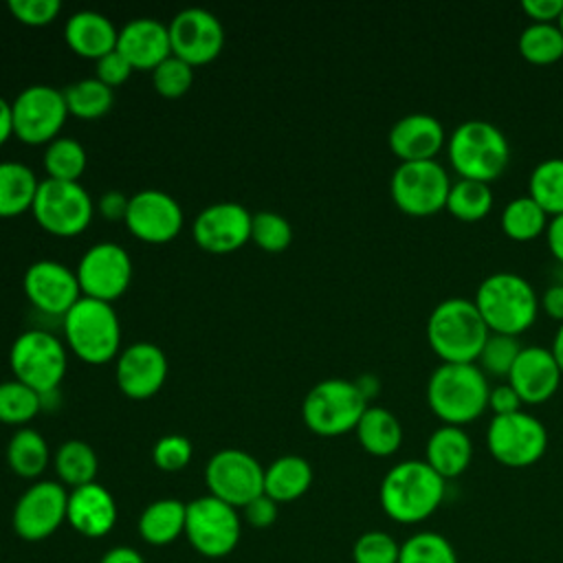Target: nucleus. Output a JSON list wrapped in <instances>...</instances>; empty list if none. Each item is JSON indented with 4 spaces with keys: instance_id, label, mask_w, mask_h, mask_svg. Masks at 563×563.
I'll use <instances>...</instances> for the list:
<instances>
[{
    "instance_id": "obj_1",
    "label": "nucleus",
    "mask_w": 563,
    "mask_h": 563,
    "mask_svg": "<svg viewBox=\"0 0 563 563\" xmlns=\"http://www.w3.org/2000/svg\"><path fill=\"white\" fill-rule=\"evenodd\" d=\"M446 479L424 460H402L394 464L378 488V499L387 517L398 523H420L431 517L444 499Z\"/></svg>"
},
{
    "instance_id": "obj_2",
    "label": "nucleus",
    "mask_w": 563,
    "mask_h": 563,
    "mask_svg": "<svg viewBox=\"0 0 563 563\" xmlns=\"http://www.w3.org/2000/svg\"><path fill=\"white\" fill-rule=\"evenodd\" d=\"M488 325L468 297H446L427 319V341L444 363H475Z\"/></svg>"
},
{
    "instance_id": "obj_3",
    "label": "nucleus",
    "mask_w": 563,
    "mask_h": 563,
    "mask_svg": "<svg viewBox=\"0 0 563 563\" xmlns=\"http://www.w3.org/2000/svg\"><path fill=\"white\" fill-rule=\"evenodd\" d=\"M488 376L477 363H440L427 380V402L446 424H464L488 407Z\"/></svg>"
},
{
    "instance_id": "obj_4",
    "label": "nucleus",
    "mask_w": 563,
    "mask_h": 563,
    "mask_svg": "<svg viewBox=\"0 0 563 563\" xmlns=\"http://www.w3.org/2000/svg\"><path fill=\"white\" fill-rule=\"evenodd\" d=\"M473 301L490 332L512 336L528 330L539 312V295L532 284L512 271H495L486 275L479 282Z\"/></svg>"
},
{
    "instance_id": "obj_5",
    "label": "nucleus",
    "mask_w": 563,
    "mask_h": 563,
    "mask_svg": "<svg viewBox=\"0 0 563 563\" xmlns=\"http://www.w3.org/2000/svg\"><path fill=\"white\" fill-rule=\"evenodd\" d=\"M446 154L462 178L490 183L510 161V141L486 119H466L446 139Z\"/></svg>"
},
{
    "instance_id": "obj_6",
    "label": "nucleus",
    "mask_w": 563,
    "mask_h": 563,
    "mask_svg": "<svg viewBox=\"0 0 563 563\" xmlns=\"http://www.w3.org/2000/svg\"><path fill=\"white\" fill-rule=\"evenodd\" d=\"M62 328L68 350L84 363L103 365L121 352V323L108 301L79 297L62 317Z\"/></svg>"
},
{
    "instance_id": "obj_7",
    "label": "nucleus",
    "mask_w": 563,
    "mask_h": 563,
    "mask_svg": "<svg viewBox=\"0 0 563 563\" xmlns=\"http://www.w3.org/2000/svg\"><path fill=\"white\" fill-rule=\"evenodd\" d=\"M367 398L356 380L325 378L308 389L301 402L303 424L317 435H341L356 429Z\"/></svg>"
},
{
    "instance_id": "obj_8",
    "label": "nucleus",
    "mask_w": 563,
    "mask_h": 563,
    "mask_svg": "<svg viewBox=\"0 0 563 563\" xmlns=\"http://www.w3.org/2000/svg\"><path fill=\"white\" fill-rule=\"evenodd\" d=\"M13 378L29 385L37 394H55L68 365L64 343L46 330H26L15 336L9 350Z\"/></svg>"
},
{
    "instance_id": "obj_9",
    "label": "nucleus",
    "mask_w": 563,
    "mask_h": 563,
    "mask_svg": "<svg viewBox=\"0 0 563 563\" xmlns=\"http://www.w3.org/2000/svg\"><path fill=\"white\" fill-rule=\"evenodd\" d=\"M451 178L438 158L400 161L389 178L396 207L409 216H433L446 207Z\"/></svg>"
},
{
    "instance_id": "obj_10",
    "label": "nucleus",
    "mask_w": 563,
    "mask_h": 563,
    "mask_svg": "<svg viewBox=\"0 0 563 563\" xmlns=\"http://www.w3.org/2000/svg\"><path fill=\"white\" fill-rule=\"evenodd\" d=\"M490 455L510 468H523L539 462L548 449L545 424L523 409L493 416L486 429Z\"/></svg>"
},
{
    "instance_id": "obj_11",
    "label": "nucleus",
    "mask_w": 563,
    "mask_h": 563,
    "mask_svg": "<svg viewBox=\"0 0 563 563\" xmlns=\"http://www.w3.org/2000/svg\"><path fill=\"white\" fill-rule=\"evenodd\" d=\"M31 213L46 233L73 238L90 224L95 202L79 183L44 178L40 180Z\"/></svg>"
},
{
    "instance_id": "obj_12",
    "label": "nucleus",
    "mask_w": 563,
    "mask_h": 563,
    "mask_svg": "<svg viewBox=\"0 0 563 563\" xmlns=\"http://www.w3.org/2000/svg\"><path fill=\"white\" fill-rule=\"evenodd\" d=\"M240 530L242 523L238 508L224 504L222 499L202 495L187 504L185 537L198 554L207 559L231 554L240 541Z\"/></svg>"
},
{
    "instance_id": "obj_13",
    "label": "nucleus",
    "mask_w": 563,
    "mask_h": 563,
    "mask_svg": "<svg viewBox=\"0 0 563 563\" xmlns=\"http://www.w3.org/2000/svg\"><path fill=\"white\" fill-rule=\"evenodd\" d=\"M13 136L26 145H48L59 136L68 108L64 92L48 84H33L11 101Z\"/></svg>"
},
{
    "instance_id": "obj_14",
    "label": "nucleus",
    "mask_w": 563,
    "mask_h": 563,
    "mask_svg": "<svg viewBox=\"0 0 563 563\" xmlns=\"http://www.w3.org/2000/svg\"><path fill=\"white\" fill-rule=\"evenodd\" d=\"M205 482L209 495L233 508H244L264 493V468L242 449H222L209 457Z\"/></svg>"
},
{
    "instance_id": "obj_15",
    "label": "nucleus",
    "mask_w": 563,
    "mask_h": 563,
    "mask_svg": "<svg viewBox=\"0 0 563 563\" xmlns=\"http://www.w3.org/2000/svg\"><path fill=\"white\" fill-rule=\"evenodd\" d=\"M75 275L81 297L112 303L132 282V260L121 244L97 242L84 251Z\"/></svg>"
},
{
    "instance_id": "obj_16",
    "label": "nucleus",
    "mask_w": 563,
    "mask_h": 563,
    "mask_svg": "<svg viewBox=\"0 0 563 563\" xmlns=\"http://www.w3.org/2000/svg\"><path fill=\"white\" fill-rule=\"evenodd\" d=\"M172 55L189 66L213 62L224 46L222 22L202 7L180 9L167 24Z\"/></svg>"
},
{
    "instance_id": "obj_17",
    "label": "nucleus",
    "mask_w": 563,
    "mask_h": 563,
    "mask_svg": "<svg viewBox=\"0 0 563 563\" xmlns=\"http://www.w3.org/2000/svg\"><path fill=\"white\" fill-rule=\"evenodd\" d=\"M66 508L68 493L59 482H35L15 501L13 530L24 541H44L66 521Z\"/></svg>"
},
{
    "instance_id": "obj_18",
    "label": "nucleus",
    "mask_w": 563,
    "mask_h": 563,
    "mask_svg": "<svg viewBox=\"0 0 563 563\" xmlns=\"http://www.w3.org/2000/svg\"><path fill=\"white\" fill-rule=\"evenodd\" d=\"M123 222L134 238L147 244H165L180 233L183 209L178 200L167 191L141 189L130 196Z\"/></svg>"
},
{
    "instance_id": "obj_19",
    "label": "nucleus",
    "mask_w": 563,
    "mask_h": 563,
    "mask_svg": "<svg viewBox=\"0 0 563 563\" xmlns=\"http://www.w3.org/2000/svg\"><path fill=\"white\" fill-rule=\"evenodd\" d=\"M251 218L253 213L240 202H213L194 218V242L207 253H233L251 240Z\"/></svg>"
},
{
    "instance_id": "obj_20",
    "label": "nucleus",
    "mask_w": 563,
    "mask_h": 563,
    "mask_svg": "<svg viewBox=\"0 0 563 563\" xmlns=\"http://www.w3.org/2000/svg\"><path fill=\"white\" fill-rule=\"evenodd\" d=\"M26 299L44 314L64 317L81 297L75 271L57 260L33 262L22 277Z\"/></svg>"
},
{
    "instance_id": "obj_21",
    "label": "nucleus",
    "mask_w": 563,
    "mask_h": 563,
    "mask_svg": "<svg viewBox=\"0 0 563 563\" xmlns=\"http://www.w3.org/2000/svg\"><path fill=\"white\" fill-rule=\"evenodd\" d=\"M167 369L165 352L150 341H139L119 352L114 378L128 398L145 400L165 385Z\"/></svg>"
},
{
    "instance_id": "obj_22",
    "label": "nucleus",
    "mask_w": 563,
    "mask_h": 563,
    "mask_svg": "<svg viewBox=\"0 0 563 563\" xmlns=\"http://www.w3.org/2000/svg\"><path fill=\"white\" fill-rule=\"evenodd\" d=\"M561 376L563 372L550 347L523 345L508 374V383L523 402H543L559 389Z\"/></svg>"
},
{
    "instance_id": "obj_23",
    "label": "nucleus",
    "mask_w": 563,
    "mask_h": 563,
    "mask_svg": "<svg viewBox=\"0 0 563 563\" xmlns=\"http://www.w3.org/2000/svg\"><path fill=\"white\" fill-rule=\"evenodd\" d=\"M444 143V125L429 112H409L396 119L387 132V145L400 161L435 158Z\"/></svg>"
},
{
    "instance_id": "obj_24",
    "label": "nucleus",
    "mask_w": 563,
    "mask_h": 563,
    "mask_svg": "<svg viewBox=\"0 0 563 563\" xmlns=\"http://www.w3.org/2000/svg\"><path fill=\"white\" fill-rule=\"evenodd\" d=\"M117 51L134 70H154L172 55L169 31L156 18H134L119 29Z\"/></svg>"
},
{
    "instance_id": "obj_25",
    "label": "nucleus",
    "mask_w": 563,
    "mask_h": 563,
    "mask_svg": "<svg viewBox=\"0 0 563 563\" xmlns=\"http://www.w3.org/2000/svg\"><path fill=\"white\" fill-rule=\"evenodd\" d=\"M66 521L88 539L103 537L117 523V501L110 490L97 482L73 488L68 493Z\"/></svg>"
},
{
    "instance_id": "obj_26",
    "label": "nucleus",
    "mask_w": 563,
    "mask_h": 563,
    "mask_svg": "<svg viewBox=\"0 0 563 563\" xmlns=\"http://www.w3.org/2000/svg\"><path fill=\"white\" fill-rule=\"evenodd\" d=\"M66 44L79 55L88 59H99L117 48L119 29L112 20L99 11L84 9L75 11L64 24Z\"/></svg>"
},
{
    "instance_id": "obj_27",
    "label": "nucleus",
    "mask_w": 563,
    "mask_h": 563,
    "mask_svg": "<svg viewBox=\"0 0 563 563\" xmlns=\"http://www.w3.org/2000/svg\"><path fill=\"white\" fill-rule=\"evenodd\" d=\"M427 464L444 479L462 475L473 457L471 435L460 424H440L427 440Z\"/></svg>"
},
{
    "instance_id": "obj_28",
    "label": "nucleus",
    "mask_w": 563,
    "mask_h": 563,
    "mask_svg": "<svg viewBox=\"0 0 563 563\" xmlns=\"http://www.w3.org/2000/svg\"><path fill=\"white\" fill-rule=\"evenodd\" d=\"M356 438L361 446L378 457H387L396 453L402 444V424L396 418L394 411L380 405H367L363 411L358 424H356Z\"/></svg>"
},
{
    "instance_id": "obj_29",
    "label": "nucleus",
    "mask_w": 563,
    "mask_h": 563,
    "mask_svg": "<svg viewBox=\"0 0 563 563\" xmlns=\"http://www.w3.org/2000/svg\"><path fill=\"white\" fill-rule=\"evenodd\" d=\"M312 484V466L301 455H282L264 468V495L277 504L299 499Z\"/></svg>"
},
{
    "instance_id": "obj_30",
    "label": "nucleus",
    "mask_w": 563,
    "mask_h": 563,
    "mask_svg": "<svg viewBox=\"0 0 563 563\" xmlns=\"http://www.w3.org/2000/svg\"><path fill=\"white\" fill-rule=\"evenodd\" d=\"M187 504L174 497L156 499L139 517V534L150 545L174 543L185 532Z\"/></svg>"
},
{
    "instance_id": "obj_31",
    "label": "nucleus",
    "mask_w": 563,
    "mask_h": 563,
    "mask_svg": "<svg viewBox=\"0 0 563 563\" xmlns=\"http://www.w3.org/2000/svg\"><path fill=\"white\" fill-rule=\"evenodd\" d=\"M40 180L31 167L18 161L0 163V218L22 216L33 207Z\"/></svg>"
},
{
    "instance_id": "obj_32",
    "label": "nucleus",
    "mask_w": 563,
    "mask_h": 563,
    "mask_svg": "<svg viewBox=\"0 0 563 563\" xmlns=\"http://www.w3.org/2000/svg\"><path fill=\"white\" fill-rule=\"evenodd\" d=\"M51 453L44 435L31 427H20L7 444L9 468L24 479H35L48 466Z\"/></svg>"
},
{
    "instance_id": "obj_33",
    "label": "nucleus",
    "mask_w": 563,
    "mask_h": 563,
    "mask_svg": "<svg viewBox=\"0 0 563 563\" xmlns=\"http://www.w3.org/2000/svg\"><path fill=\"white\" fill-rule=\"evenodd\" d=\"M53 466L62 484H68L73 488L92 484L97 477L99 460L95 449L84 440H66L57 446L53 455Z\"/></svg>"
},
{
    "instance_id": "obj_34",
    "label": "nucleus",
    "mask_w": 563,
    "mask_h": 563,
    "mask_svg": "<svg viewBox=\"0 0 563 563\" xmlns=\"http://www.w3.org/2000/svg\"><path fill=\"white\" fill-rule=\"evenodd\" d=\"M548 220L550 216L530 194L508 200L499 216L501 231L512 240H532L541 235L548 227Z\"/></svg>"
},
{
    "instance_id": "obj_35",
    "label": "nucleus",
    "mask_w": 563,
    "mask_h": 563,
    "mask_svg": "<svg viewBox=\"0 0 563 563\" xmlns=\"http://www.w3.org/2000/svg\"><path fill=\"white\" fill-rule=\"evenodd\" d=\"M68 114L77 119H99L110 112L114 103V90L101 84L97 77H86L68 84L64 90Z\"/></svg>"
},
{
    "instance_id": "obj_36",
    "label": "nucleus",
    "mask_w": 563,
    "mask_h": 563,
    "mask_svg": "<svg viewBox=\"0 0 563 563\" xmlns=\"http://www.w3.org/2000/svg\"><path fill=\"white\" fill-rule=\"evenodd\" d=\"M519 53L532 64H552L563 57V31L559 22H528L517 40Z\"/></svg>"
},
{
    "instance_id": "obj_37",
    "label": "nucleus",
    "mask_w": 563,
    "mask_h": 563,
    "mask_svg": "<svg viewBox=\"0 0 563 563\" xmlns=\"http://www.w3.org/2000/svg\"><path fill=\"white\" fill-rule=\"evenodd\" d=\"M528 194L548 216L563 213V156H548L532 167Z\"/></svg>"
},
{
    "instance_id": "obj_38",
    "label": "nucleus",
    "mask_w": 563,
    "mask_h": 563,
    "mask_svg": "<svg viewBox=\"0 0 563 563\" xmlns=\"http://www.w3.org/2000/svg\"><path fill=\"white\" fill-rule=\"evenodd\" d=\"M446 209L466 222L482 220L493 209V191L490 183L473 180V178H457L451 180L449 196H446Z\"/></svg>"
},
{
    "instance_id": "obj_39",
    "label": "nucleus",
    "mask_w": 563,
    "mask_h": 563,
    "mask_svg": "<svg viewBox=\"0 0 563 563\" xmlns=\"http://www.w3.org/2000/svg\"><path fill=\"white\" fill-rule=\"evenodd\" d=\"M44 169L46 178L64 180V183H79V176L86 169L88 156L84 145L73 136H57L44 150Z\"/></svg>"
},
{
    "instance_id": "obj_40",
    "label": "nucleus",
    "mask_w": 563,
    "mask_h": 563,
    "mask_svg": "<svg viewBox=\"0 0 563 563\" xmlns=\"http://www.w3.org/2000/svg\"><path fill=\"white\" fill-rule=\"evenodd\" d=\"M42 409V394L18 378L0 383V422L24 427Z\"/></svg>"
},
{
    "instance_id": "obj_41",
    "label": "nucleus",
    "mask_w": 563,
    "mask_h": 563,
    "mask_svg": "<svg viewBox=\"0 0 563 563\" xmlns=\"http://www.w3.org/2000/svg\"><path fill=\"white\" fill-rule=\"evenodd\" d=\"M398 563H457V554L446 537L422 530L400 543Z\"/></svg>"
},
{
    "instance_id": "obj_42",
    "label": "nucleus",
    "mask_w": 563,
    "mask_h": 563,
    "mask_svg": "<svg viewBox=\"0 0 563 563\" xmlns=\"http://www.w3.org/2000/svg\"><path fill=\"white\" fill-rule=\"evenodd\" d=\"M521 343L517 336L512 334H501V332H488L479 354H477V365L479 369L488 376H506L510 374L519 352H521Z\"/></svg>"
},
{
    "instance_id": "obj_43",
    "label": "nucleus",
    "mask_w": 563,
    "mask_h": 563,
    "mask_svg": "<svg viewBox=\"0 0 563 563\" xmlns=\"http://www.w3.org/2000/svg\"><path fill=\"white\" fill-rule=\"evenodd\" d=\"M251 240L266 253H282L292 242V227L282 213L262 209L251 218Z\"/></svg>"
},
{
    "instance_id": "obj_44",
    "label": "nucleus",
    "mask_w": 563,
    "mask_h": 563,
    "mask_svg": "<svg viewBox=\"0 0 563 563\" xmlns=\"http://www.w3.org/2000/svg\"><path fill=\"white\" fill-rule=\"evenodd\" d=\"M152 84L161 97L178 99L183 97L194 84V66L169 55L152 70Z\"/></svg>"
},
{
    "instance_id": "obj_45",
    "label": "nucleus",
    "mask_w": 563,
    "mask_h": 563,
    "mask_svg": "<svg viewBox=\"0 0 563 563\" xmlns=\"http://www.w3.org/2000/svg\"><path fill=\"white\" fill-rule=\"evenodd\" d=\"M400 545L383 530L363 532L352 545L354 563H398Z\"/></svg>"
},
{
    "instance_id": "obj_46",
    "label": "nucleus",
    "mask_w": 563,
    "mask_h": 563,
    "mask_svg": "<svg viewBox=\"0 0 563 563\" xmlns=\"http://www.w3.org/2000/svg\"><path fill=\"white\" fill-rule=\"evenodd\" d=\"M191 455H194V446H191L189 438H185L180 433H167V435L158 438L152 449L154 464L165 473L183 471L191 462Z\"/></svg>"
},
{
    "instance_id": "obj_47",
    "label": "nucleus",
    "mask_w": 563,
    "mask_h": 563,
    "mask_svg": "<svg viewBox=\"0 0 563 563\" xmlns=\"http://www.w3.org/2000/svg\"><path fill=\"white\" fill-rule=\"evenodd\" d=\"M7 9L18 22L26 26H44L59 15L62 2L59 0H9Z\"/></svg>"
},
{
    "instance_id": "obj_48",
    "label": "nucleus",
    "mask_w": 563,
    "mask_h": 563,
    "mask_svg": "<svg viewBox=\"0 0 563 563\" xmlns=\"http://www.w3.org/2000/svg\"><path fill=\"white\" fill-rule=\"evenodd\" d=\"M132 70H134L132 64H130L117 48L95 62V77H97L101 84H106L108 88L121 86V84L130 77Z\"/></svg>"
},
{
    "instance_id": "obj_49",
    "label": "nucleus",
    "mask_w": 563,
    "mask_h": 563,
    "mask_svg": "<svg viewBox=\"0 0 563 563\" xmlns=\"http://www.w3.org/2000/svg\"><path fill=\"white\" fill-rule=\"evenodd\" d=\"M244 519L253 528H268L277 519V501H273L268 495H260L253 501H249L244 508Z\"/></svg>"
},
{
    "instance_id": "obj_50",
    "label": "nucleus",
    "mask_w": 563,
    "mask_h": 563,
    "mask_svg": "<svg viewBox=\"0 0 563 563\" xmlns=\"http://www.w3.org/2000/svg\"><path fill=\"white\" fill-rule=\"evenodd\" d=\"M521 405H523V400L519 398V394L515 391V387L510 383H499V385L490 387V391H488V407L495 411V416L519 411Z\"/></svg>"
},
{
    "instance_id": "obj_51",
    "label": "nucleus",
    "mask_w": 563,
    "mask_h": 563,
    "mask_svg": "<svg viewBox=\"0 0 563 563\" xmlns=\"http://www.w3.org/2000/svg\"><path fill=\"white\" fill-rule=\"evenodd\" d=\"M128 205H130V198L119 191V189H110V191H103L101 198L97 200V209L103 218L108 220H125V213H128Z\"/></svg>"
},
{
    "instance_id": "obj_52",
    "label": "nucleus",
    "mask_w": 563,
    "mask_h": 563,
    "mask_svg": "<svg viewBox=\"0 0 563 563\" xmlns=\"http://www.w3.org/2000/svg\"><path fill=\"white\" fill-rule=\"evenodd\" d=\"M521 9L532 18V22H559L563 0H521Z\"/></svg>"
},
{
    "instance_id": "obj_53",
    "label": "nucleus",
    "mask_w": 563,
    "mask_h": 563,
    "mask_svg": "<svg viewBox=\"0 0 563 563\" xmlns=\"http://www.w3.org/2000/svg\"><path fill=\"white\" fill-rule=\"evenodd\" d=\"M539 306L548 312V317L561 323L563 321V284H550L539 297Z\"/></svg>"
},
{
    "instance_id": "obj_54",
    "label": "nucleus",
    "mask_w": 563,
    "mask_h": 563,
    "mask_svg": "<svg viewBox=\"0 0 563 563\" xmlns=\"http://www.w3.org/2000/svg\"><path fill=\"white\" fill-rule=\"evenodd\" d=\"M545 240H548L550 253L563 264V213L550 216L545 227Z\"/></svg>"
},
{
    "instance_id": "obj_55",
    "label": "nucleus",
    "mask_w": 563,
    "mask_h": 563,
    "mask_svg": "<svg viewBox=\"0 0 563 563\" xmlns=\"http://www.w3.org/2000/svg\"><path fill=\"white\" fill-rule=\"evenodd\" d=\"M99 563H145L143 556L134 550V548H128V545H117V548H110Z\"/></svg>"
},
{
    "instance_id": "obj_56",
    "label": "nucleus",
    "mask_w": 563,
    "mask_h": 563,
    "mask_svg": "<svg viewBox=\"0 0 563 563\" xmlns=\"http://www.w3.org/2000/svg\"><path fill=\"white\" fill-rule=\"evenodd\" d=\"M13 136V114H11V103L0 97V145H4Z\"/></svg>"
},
{
    "instance_id": "obj_57",
    "label": "nucleus",
    "mask_w": 563,
    "mask_h": 563,
    "mask_svg": "<svg viewBox=\"0 0 563 563\" xmlns=\"http://www.w3.org/2000/svg\"><path fill=\"white\" fill-rule=\"evenodd\" d=\"M552 354L556 356V361H559V367H561V372H563V321L559 323V328H556V332H554V341H552Z\"/></svg>"
},
{
    "instance_id": "obj_58",
    "label": "nucleus",
    "mask_w": 563,
    "mask_h": 563,
    "mask_svg": "<svg viewBox=\"0 0 563 563\" xmlns=\"http://www.w3.org/2000/svg\"><path fill=\"white\" fill-rule=\"evenodd\" d=\"M559 26H561V31H563V13L559 15Z\"/></svg>"
}]
</instances>
